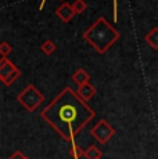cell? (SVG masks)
<instances>
[{
  "mask_svg": "<svg viewBox=\"0 0 158 159\" xmlns=\"http://www.w3.org/2000/svg\"><path fill=\"white\" fill-rule=\"evenodd\" d=\"M95 116V109L71 87L64 89L40 112V118L61 136L63 140L69 143L75 141V136H78Z\"/></svg>",
  "mask_w": 158,
  "mask_h": 159,
  "instance_id": "obj_1",
  "label": "cell"
},
{
  "mask_svg": "<svg viewBox=\"0 0 158 159\" xmlns=\"http://www.w3.org/2000/svg\"><path fill=\"white\" fill-rule=\"evenodd\" d=\"M82 38L99 54H104L119 39V32L104 17H99L85 30Z\"/></svg>",
  "mask_w": 158,
  "mask_h": 159,
  "instance_id": "obj_2",
  "label": "cell"
},
{
  "mask_svg": "<svg viewBox=\"0 0 158 159\" xmlns=\"http://www.w3.org/2000/svg\"><path fill=\"white\" fill-rule=\"evenodd\" d=\"M17 101L20 102V105H22L28 112L33 114V112L40 107V104L44 102V96L36 89V86H33L32 83H29L28 86L17 96Z\"/></svg>",
  "mask_w": 158,
  "mask_h": 159,
  "instance_id": "obj_3",
  "label": "cell"
},
{
  "mask_svg": "<svg viewBox=\"0 0 158 159\" xmlns=\"http://www.w3.org/2000/svg\"><path fill=\"white\" fill-rule=\"evenodd\" d=\"M20 76L21 71L7 57H3L0 60V80L4 86H11Z\"/></svg>",
  "mask_w": 158,
  "mask_h": 159,
  "instance_id": "obj_4",
  "label": "cell"
},
{
  "mask_svg": "<svg viewBox=\"0 0 158 159\" xmlns=\"http://www.w3.org/2000/svg\"><path fill=\"white\" fill-rule=\"evenodd\" d=\"M90 136L100 144H105L115 136V129L105 119H101L90 129Z\"/></svg>",
  "mask_w": 158,
  "mask_h": 159,
  "instance_id": "obj_5",
  "label": "cell"
},
{
  "mask_svg": "<svg viewBox=\"0 0 158 159\" xmlns=\"http://www.w3.org/2000/svg\"><path fill=\"white\" fill-rule=\"evenodd\" d=\"M56 15L63 21V22H69L77 14H75L74 8H72V4H69V3H63V4L56 10Z\"/></svg>",
  "mask_w": 158,
  "mask_h": 159,
  "instance_id": "obj_6",
  "label": "cell"
},
{
  "mask_svg": "<svg viewBox=\"0 0 158 159\" xmlns=\"http://www.w3.org/2000/svg\"><path fill=\"white\" fill-rule=\"evenodd\" d=\"M77 93H78V96L81 97L82 100L89 101V100H92L93 97L96 96L97 90H96V87L93 86V84H90V82H89V83L83 84V86H79L78 90H77Z\"/></svg>",
  "mask_w": 158,
  "mask_h": 159,
  "instance_id": "obj_7",
  "label": "cell"
},
{
  "mask_svg": "<svg viewBox=\"0 0 158 159\" xmlns=\"http://www.w3.org/2000/svg\"><path fill=\"white\" fill-rule=\"evenodd\" d=\"M71 79H72V82H74V83H75V84H77V86L79 87V86H83V84L89 83V80H90V76H89V73H87L86 71H85L83 68H78L77 71H75L74 73H72Z\"/></svg>",
  "mask_w": 158,
  "mask_h": 159,
  "instance_id": "obj_8",
  "label": "cell"
},
{
  "mask_svg": "<svg viewBox=\"0 0 158 159\" xmlns=\"http://www.w3.org/2000/svg\"><path fill=\"white\" fill-rule=\"evenodd\" d=\"M146 43L150 47H153L154 50H158V26H153L150 29V32L146 35Z\"/></svg>",
  "mask_w": 158,
  "mask_h": 159,
  "instance_id": "obj_9",
  "label": "cell"
},
{
  "mask_svg": "<svg viewBox=\"0 0 158 159\" xmlns=\"http://www.w3.org/2000/svg\"><path fill=\"white\" fill-rule=\"evenodd\" d=\"M101 155H103V152L100 151L96 145H90L87 149H85L83 158H86V159H101Z\"/></svg>",
  "mask_w": 158,
  "mask_h": 159,
  "instance_id": "obj_10",
  "label": "cell"
},
{
  "mask_svg": "<svg viewBox=\"0 0 158 159\" xmlns=\"http://www.w3.org/2000/svg\"><path fill=\"white\" fill-rule=\"evenodd\" d=\"M40 50H42V53H44L46 56H51V54L57 50V46L51 40H44L40 46Z\"/></svg>",
  "mask_w": 158,
  "mask_h": 159,
  "instance_id": "obj_11",
  "label": "cell"
},
{
  "mask_svg": "<svg viewBox=\"0 0 158 159\" xmlns=\"http://www.w3.org/2000/svg\"><path fill=\"white\" fill-rule=\"evenodd\" d=\"M83 154H85V151L79 147L77 143H71V148H69V155H71L74 159H81L82 157H83Z\"/></svg>",
  "mask_w": 158,
  "mask_h": 159,
  "instance_id": "obj_12",
  "label": "cell"
},
{
  "mask_svg": "<svg viewBox=\"0 0 158 159\" xmlns=\"http://www.w3.org/2000/svg\"><path fill=\"white\" fill-rule=\"evenodd\" d=\"M72 8H74L75 14H82L86 11L87 3L85 2V0H75V2L72 3Z\"/></svg>",
  "mask_w": 158,
  "mask_h": 159,
  "instance_id": "obj_13",
  "label": "cell"
},
{
  "mask_svg": "<svg viewBox=\"0 0 158 159\" xmlns=\"http://www.w3.org/2000/svg\"><path fill=\"white\" fill-rule=\"evenodd\" d=\"M11 51H13L11 44L7 43V42H2V44H0V53H2V57H7Z\"/></svg>",
  "mask_w": 158,
  "mask_h": 159,
  "instance_id": "obj_14",
  "label": "cell"
},
{
  "mask_svg": "<svg viewBox=\"0 0 158 159\" xmlns=\"http://www.w3.org/2000/svg\"><path fill=\"white\" fill-rule=\"evenodd\" d=\"M112 14H114V22L118 21V0H112Z\"/></svg>",
  "mask_w": 158,
  "mask_h": 159,
  "instance_id": "obj_15",
  "label": "cell"
},
{
  "mask_svg": "<svg viewBox=\"0 0 158 159\" xmlns=\"http://www.w3.org/2000/svg\"><path fill=\"white\" fill-rule=\"evenodd\" d=\"M8 159H26V157H25V155H24L21 151H16Z\"/></svg>",
  "mask_w": 158,
  "mask_h": 159,
  "instance_id": "obj_16",
  "label": "cell"
},
{
  "mask_svg": "<svg viewBox=\"0 0 158 159\" xmlns=\"http://www.w3.org/2000/svg\"><path fill=\"white\" fill-rule=\"evenodd\" d=\"M26 159H29V158H26Z\"/></svg>",
  "mask_w": 158,
  "mask_h": 159,
  "instance_id": "obj_17",
  "label": "cell"
},
{
  "mask_svg": "<svg viewBox=\"0 0 158 159\" xmlns=\"http://www.w3.org/2000/svg\"><path fill=\"white\" fill-rule=\"evenodd\" d=\"M61 2H63V0H61Z\"/></svg>",
  "mask_w": 158,
  "mask_h": 159,
  "instance_id": "obj_18",
  "label": "cell"
},
{
  "mask_svg": "<svg viewBox=\"0 0 158 159\" xmlns=\"http://www.w3.org/2000/svg\"><path fill=\"white\" fill-rule=\"evenodd\" d=\"M157 159H158V158H157Z\"/></svg>",
  "mask_w": 158,
  "mask_h": 159,
  "instance_id": "obj_19",
  "label": "cell"
}]
</instances>
